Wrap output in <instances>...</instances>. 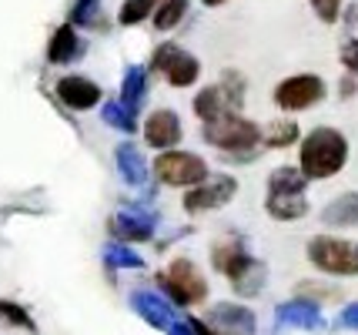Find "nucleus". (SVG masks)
Returning a JSON list of instances; mask_svg holds the SVG:
<instances>
[{
	"mask_svg": "<svg viewBox=\"0 0 358 335\" xmlns=\"http://www.w3.org/2000/svg\"><path fill=\"white\" fill-rule=\"evenodd\" d=\"M312 7L325 24H335V20H338V10H342V0H312Z\"/></svg>",
	"mask_w": 358,
	"mask_h": 335,
	"instance_id": "nucleus-30",
	"label": "nucleus"
},
{
	"mask_svg": "<svg viewBox=\"0 0 358 335\" xmlns=\"http://www.w3.org/2000/svg\"><path fill=\"white\" fill-rule=\"evenodd\" d=\"M148 97V67L134 64L131 71L124 74V84H121V104H124L127 111L138 114L141 101Z\"/></svg>",
	"mask_w": 358,
	"mask_h": 335,
	"instance_id": "nucleus-20",
	"label": "nucleus"
},
{
	"mask_svg": "<svg viewBox=\"0 0 358 335\" xmlns=\"http://www.w3.org/2000/svg\"><path fill=\"white\" fill-rule=\"evenodd\" d=\"M211 262H215V269H218L221 275H228L234 282V278L251 265V255L238 241H221V245H215V252H211Z\"/></svg>",
	"mask_w": 358,
	"mask_h": 335,
	"instance_id": "nucleus-16",
	"label": "nucleus"
},
{
	"mask_svg": "<svg viewBox=\"0 0 358 335\" xmlns=\"http://www.w3.org/2000/svg\"><path fill=\"white\" fill-rule=\"evenodd\" d=\"M194 114L201 117L204 124H215V121L228 117V114H238V111L231 108V101H228V94H224V87L215 84V87H204L201 94L194 97Z\"/></svg>",
	"mask_w": 358,
	"mask_h": 335,
	"instance_id": "nucleus-14",
	"label": "nucleus"
},
{
	"mask_svg": "<svg viewBox=\"0 0 358 335\" xmlns=\"http://www.w3.org/2000/svg\"><path fill=\"white\" fill-rule=\"evenodd\" d=\"M131 308H134L148 325H155L161 332H171V325L178 322V312H174L171 299H161L155 292H134V295H131Z\"/></svg>",
	"mask_w": 358,
	"mask_h": 335,
	"instance_id": "nucleus-10",
	"label": "nucleus"
},
{
	"mask_svg": "<svg viewBox=\"0 0 358 335\" xmlns=\"http://www.w3.org/2000/svg\"><path fill=\"white\" fill-rule=\"evenodd\" d=\"M108 231L117 241H148L151 231H155V218H151V215L144 218L138 211L124 208V211H117V215L108 222Z\"/></svg>",
	"mask_w": 358,
	"mask_h": 335,
	"instance_id": "nucleus-13",
	"label": "nucleus"
},
{
	"mask_svg": "<svg viewBox=\"0 0 358 335\" xmlns=\"http://www.w3.org/2000/svg\"><path fill=\"white\" fill-rule=\"evenodd\" d=\"M155 3L157 0H124V7H121V24H141L144 17L155 10Z\"/></svg>",
	"mask_w": 358,
	"mask_h": 335,
	"instance_id": "nucleus-28",
	"label": "nucleus"
},
{
	"mask_svg": "<svg viewBox=\"0 0 358 335\" xmlns=\"http://www.w3.org/2000/svg\"><path fill=\"white\" fill-rule=\"evenodd\" d=\"M342 322L348 325V329H358V305H348L342 312Z\"/></svg>",
	"mask_w": 358,
	"mask_h": 335,
	"instance_id": "nucleus-34",
	"label": "nucleus"
},
{
	"mask_svg": "<svg viewBox=\"0 0 358 335\" xmlns=\"http://www.w3.org/2000/svg\"><path fill=\"white\" fill-rule=\"evenodd\" d=\"M104 258H108V265H114V269H141L144 265V258L138 255V252H131L127 245H108V252H104Z\"/></svg>",
	"mask_w": 358,
	"mask_h": 335,
	"instance_id": "nucleus-27",
	"label": "nucleus"
},
{
	"mask_svg": "<svg viewBox=\"0 0 358 335\" xmlns=\"http://www.w3.org/2000/svg\"><path fill=\"white\" fill-rule=\"evenodd\" d=\"M187 325H191V332H194V335H218V332H215V329H211V325H208V322L187 319Z\"/></svg>",
	"mask_w": 358,
	"mask_h": 335,
	"instance_id": "nucleus-33",
	"label": "nucleus"
},
{
	"mask_svg": "<svg viewBox=\"0 0 358 335\" xmlns=\"http://www.w3.org/2000/svg\"><path fill=\"white\" fill-rule=\"evenodd\" d=\"M161 288H164V295L171 299L174 305H194V302H204V295H208V282H204V275L187 258H178L171 262L168 269L161 271Z\"/></svg>",
	"mask_w": 358,
	"mask_h": 335,
	"instance_id": "nucleus-3",
	"label": "nucleus"
},
{
	"mask_svg": "<svg viewBox=\"0 0 358 335\" xmlns=\"http://www.w3.org/2000/svg\"><path fill=\"white\" fill-rule=\"evenodd\" d=\"M187 14V0H164L155 14V27L157 31H171L181 24V17Z\"/></svg>",
	"mask_w": 358,
	"mask_h": 335,
	"instance_id": "nucleus-25",
	"label": "nucleus"
},
{
	"mask_svg": "<svg viewBox=\"0 0 358 335\" xmlns=\"http://www.w3.org/2000/svg\"><path fill=\"white\" fill-rule=\"evenodd\" d=\"M204 3H208V7H218V3H224V0H204Z\"/></svg>",
	"mask_w": 358,
	"mask_h": 335,
	"instance_id": "nucleus-36",
	"label": "nucleus"
},
{
	"mask_svg": "<svg viewBox=\"0 0 358 335\" xmlns=\"http://www.w3.org/2000/svg\"><path fill=\"white\" fill-rule=\"evenodd\" d=\"M342 64L358 78V41H345L342 44Z\"/></svg>",
	"mask_w": 358,
	"mask_h": 335,
	"instance_id": "nucleus-31",
	"label": "nucleus"
},
{
	"mask_svg": "<svg viewBox=\"0 0 358 335\" xmlns=\"http://www.w3.org/2000/svg\"><path fill=\"white\" fill-rule=\"evenodd\" d=\"M80 41H78V31H74V24H64L54 31L50 37V48H47V61L50 64H67V61H74L80 54Z\"/></svg>",
	"mask_w": 358,
	"mask_h": 335,
	"instance_id": "nucleus-18",
	"label": "nucleus"
},
{
	"mask_svg": "<svg viewBox=\"0 0 358 335\" xmlns=\"http://www.w3.org/2000/svg\"><path fill=\"white\" fill-rule=\"evenodd\" d=\"M94 7H97V0H78V7H74L71 20H74V24H87V17L94 14Z\"/></svg>",
	"mask_w": 358,
	"mask_h": 335,
	"instance_id": "nucleus-32",
	"label": "nucleus"
},
{
	"mask_svg": "<svg viewBox=\"0 0 358 335\" xmlns=\"http://www.w3.org/2000/svg\"><path fill=\"white\" fill-rule=\"evenodd\" d=\"M352 91H355V80L348 78V80H342V97H348L352 94Z\"/></svg>",
	"mask_w": 358,
	"mask_h": 335,
	"instance_id": "nucleus-35",
	"label": "nucleus"
},
{
	"mask_svg": "<svg viewBox=\"0 0 358 335\" xmlns=\"http://www.w3.org/2000/svg\"><path fill=\"white\" fill-rule=\"evenodd\" d=\"M305 211H308L305 194H268V215L278 222H295Z\"/></svg>",
	"mask_w": 358,
	"mask_h": 335,
	"instance_id": "nucleus-21",
	"label": "nucleus"
},
{
	"mask_svg": "<svg viewBox=\"0 0 358 335\" xmlns=\"http://www.w3.org/2000/svg\"><path fill=\"white\" fill-rule=\"evenodd\" d=\"M308 258L328 275H358V245L345 238L322 235L308 245Z\"/></svg>",
	"mask_w": 358,
	"mask_h": 335,
	"instance_id": "nucleus-4",
	"label": "nucleus"
},
{
	"mask_svg": "<svg viewBox=\"0 0 358 335\" xmlns=\"http://www.w3.org/2000/svg\"><path fill=\"white\" fill-rule=\"evenodd\" d=\"M155 175L157 181L164 185H174V188H194L208 181V164H204L198 155H187V151H168L155 161Z\"/></svg>",
	"mask_w": 358,
	"mask_h": 335,
	"instance_id": "nucleus-5",
	"label": "nucleus"
},
{
	"mask_svg": "<svg viewBox=\"0 0 358 335\" xmlns=\"http://www.w3.org/2000/svg\"><path fill=\"white\" fill-rule=\"evenodd\" d=\"M322 97H325V84L315 74H295L275 87V104L285 111H305V108L318 104Z\"/></svg>",
	"mask_w": 358,
	"mask_h": 335,
	"instance_id": "nucleus-7",
	"label": "nucleus"
},
{
	"mask_svg": "<svg viewBox=\"0 0 358 335\" xmlns=\"http://www.w3.org/2000/svg\"><path fill=\"white\" fill-rule=\"evenodd\" d=\"M57 97L71 111H87V108H94L101 101V87L94 80L80 78V74H67V78L57 80Z\"/></svg>",
	"mask_w": 358,
	"mask_h": 335,
	"instance_id": "nucleus-11",
	"label": "nucleus"
},
{
	"mask_svg": "<svg viewBox=\"0 0 358 335\" xmlns=\"http://www.w3.org/2000/svg\"><path fill=\"white\" fill-rule=\"evenodd\" d=\"M262 141L268 148H288V144L298 141V124L295 121H275V124H268V131L262 134Z\"/></svg>",
	"mask_w": 358,
	"mask_h": 335,
	"instance_id": "nucleus-24",
	"label": "nucleus"
},
{
	"mask_svg": "<svg viewBox=\"0 0 358 335\" xmlns=\"http://www.w3.org/2000/svg\"><path fill=\"white\" fill-rule=\"evenodd\" d=\"M144 141L151 148H161V151H171L174 144L181 141V121L174 111H155L148 121H144Z\"/></svg>",
	"mask_w": 358,
	"mask_h": 335,
	"instance_id": "nucleus-12",
	"label": "nucleus"
},
{
	"mask_svg": "<svg viewBox=\"0 0 358 335\" xmlns=\"http://www.w3.org/2000/svg\"><path fill=\"white\" fill-rule=\"evenodd\" d=\"M204 138L221 148V151H231L238 158H248V151L258 148L262 141V131L255 128L251 121L245 117H238V114H228V117H221L215 124H204Z\"/></svg>",
	"mask_w": 358,
	"mask_h": 335,
	"instance_id": "nucleus-2",
	"label": "nucleus"
},
{
	"mask_svg": "<svg viewBox=\"0 0 358 335\" xmlns=\"http://www.w3.org/2000/svg\"><path fill=\"white\" fill-rule=\"evenodd\" d=\"M322 222L331 224V228H355L358 224V192L338 194V198L322 211Z\"/></svg>",
	"mask_w": 358,
	"mask_h": 335,
	"instance_id": "nucleus-17",
	"label": "nucleus"
},
{
	"mask_svg": "<svg viewBox=\"0 0 358 335\" xmlns=\"http://www.w3.org/2000/svg\"><path fill=\"white\" fill-rule=\"evenodd\" d=\"M104 121H108L110 128H117V131H138V117H134V111H127L121 101H110V104H104Z\"/></svg>",
	"mask_w": 358,
	"mask_h": 335,
	"instance_id": "nucleus-26",
	"label": "nucleus"
},
{
	"mask_svg": "<svg viewBox=\"0 0 358 335\" xmlns=\"http://www.w3.org/2000/svg\"><path fill=\"white\" fill-rule=\"evenodd\" d=\"M231 285H234V292H238V295H258V292H262V285H265V265L251 258V265L241 271L238 278H234Z\"/></svg>",
	"mask_w": 358,
	"mask_h": 335,
	"instance_id": "nucleus-23",
	"label": "nucleus"
},
{
	"mask_svg": "<svg viewBox=\"0 0 358 335\" xmlns=\"http://www.w3.org/2000/svg\"><path fill=\"white\" fill-rule=\"evenodd\" d=\"M0 319L3 322H10V325H17V329H27V332H34L37 325H34V319L20 308V305H14V302H3L0 299Z\"/></svg>",
	"mask_w": 358,
	"mask_h": 335,
	"instance_id": "nucleus-29",
	"label": "nucleus"
},
{
	"mask_svg": "<svg viewBox=\"0 0 358 335\" xmlns=\"http://www.w3.org/2000/svg\"><path fill=\"white\" fill-rule=\"evenodd\" d=\"M114 161H117V171H121L127 185H144L148 181V164H144V155H138V148L121 144L114 151Z\"/></svg>",
	"mask_w": 358,
	"mask_h": 335,
	"instance_id": "nucleus-19",
	"label": "nucleus"
},
{
	"mask_svg": "<svg viewBox=\"0 0 358 335\" xmlns=\"http://www.w3.org/2000/svg\"><path fill=\"white\" fill-rule=\"evenodd\" d=\"M348 158V141L335 128H315L301 141V171L305 178H331Z\"/></svg>",
	"mask_w": 358,
	"mask_h": 335,
	"instance_id": "nucleus-1",
	"label": "nucleus"
},
{
	"mask_svg": "<svg viewBox=\"0 0 358 335\" xmlns=\"http://www.w3.org/2000/svg\"><path fill=\"white\" fill-rule=\"evenodd\" d=\"M238 192V181L228 175L221 178H208L201 185H194V188H187L185 194V208L187 211H215V208L228 205Z\"/></svg>",
	"mask_w": 358,
	"mask_h": 335,
	"instance_id": "nucleus-8",
	"label": "nucleus"
},
{
	"mask_svg": "<svg viewBox=\"0 0 358 335\" xmlns=\"http://www.w3.org/2000/svg\"><path fill=\"white\" fill-rule=\"evenodd\" d=\"M268 194H305V171L278 168L268 178Z\"/></svg>",
	"mask_w": 358,
	"mask_h": 335,
	"instance_id": "nucleus-22",
	"label": "nucleus"
},
{
	"mask_svg": "<svg viewBox=\"0 0 358 335\" xmlns=\"http://www.w3.org/2000/svg\"><path fill=\"white\" fill-rule=\"evenodd\" d=\"M155 71H161L168 84L174 87H187V84H194L198 74H201V64H198V57L194 54H187L185 48H178V44H161L155 50V61H151Z\"/></svg>",
	"mask_w": 358,
	"mask_h": 335,
	"instance_id": "nucleus-6",
	"label": "nucleus"
},
{
	"mask_svg": "<svg viewBox=\"0 0 358 335\" xmlns=\"http://www.w3.org/2000/svg\"><path fill=\"white\" fill-rule=\"evenodd\" d=\"M275 319H278L281 325H288V329H318V325H322V312H318V305L308 302V299H295V302L278 305Z\"/></svg>",
	"mask_w": 358,
	"mask_h": 335,
	"instance_id": "nucleus-15",
	"label": "nucleus"
},
{
	"mask_svg": "<svg viewBox=\"0 0 358 335\" xmlns=\"http://www.w3.org/2000/svg\"><path fill=\"white\" fill-rule=\"evenodd\" d=\"M208 325L218 335H255V315L251 308L234 302H221L208 312Z\"/></svg>",
	"mask_w": 358,
	"mask_h": 335,
	"instance_id": "nucleus-9",
	"label": "nucleus"
}]
</instances>
